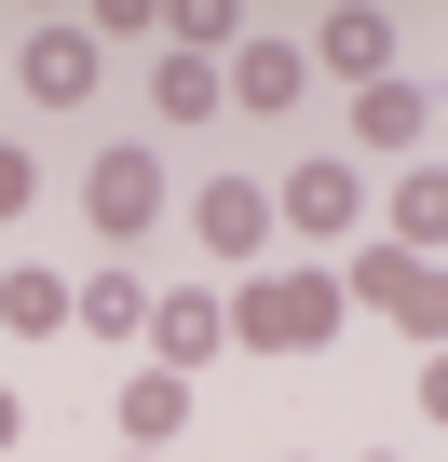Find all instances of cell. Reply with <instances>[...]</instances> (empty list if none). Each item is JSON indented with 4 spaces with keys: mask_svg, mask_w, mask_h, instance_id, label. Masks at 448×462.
<instances>
[{
    "mask_svg": "<svg viewBox=\"0 0 448 462\" xmlns=\"http://www.w3.org/2000/svg\"><path fill=\"white\" fill-rule=\"evenodd\" d=\"M299 69H340L353 96H367V82H394V14H367V0L313 14V55H299Z\"/></svg>",
    "mask_w": 448,
    "mask_h": 462,
    "instance_id": "8992f818",
    "label": "cell"
},
{
    "mask_svg": "<svg viewBox=\"0 0 448 462\" xmlns=\"http://www.w3.org/2000/svg\"><path fill=\"white\" fill-rule=\"evenodd\" d=\"M28 204H41V163H28V150H14V136H0V231H14V217H28Z\"/></svg>",
    "mask_w": 448,
    "mask_h": 462,
    "instance_id": "e0dca14e",
    "label": "cell"
},
{
    "mask_svg": "<svg viewBox=\"0 0 448 462\" xmlns=\"http://www.w3.org/2000/svg\"><path fill=\"white\" fill-rule=\"evenodd\" d=\"M340 300H367V313H394V327H407L421 354H434V327H448V286H434V259H407V245H367Z\"/></svg>",
    "mask_w": 448,
    "mask_h": 462,
    "instance_id": "3957f363",
    "label": "cell"
},
{
    "mask_svg": "<svg viewBox=\"0 0 448 462\" xmlns=\"http://www.w3.org/2000/svg\"><path fill=\"white\" fill-rule=\"evenodd\" d=\"M123 462H163V448H123Z\"/></svg>",
    "mask_w": 448,
    "mask_h": 462,
    "instance_id": "d6986e66",
    "label": "cell"
},
{
    "mask_svg": "<svg viewBox=\"0 0 448 462\" xmlns=\"http://www.w3.org/2000/svg\"><path fill=\"white\" fill-rule=\"evenodd\" d=\"M272 217L299 231V245H340V231L367 217V177H353L340 150H299V163H286V190H272Z\"/></svg>",
    "mask_w": 448,
    "mask_h": 462,
    "instance_id": "7a4b0ae2",
    "label": "cell"
},
{
    "mask_svg": "<svg viewBox=\"0 0 448 462\" xmlns=\"http://www.w3.org/2000/svg\"><path fill=\"white\" fill-rule=\"evenodd\" d=\"M69 327H96V340H136V327H150V286H136L123 259H96V273L69 286Z\"/></svg>",
    "mask_w": 448,
    "mask_h": 462,
    "instance_id": "30bf717a",
    "label": "cell"
},
{
    "mask_svg": "<svg viewBox=\"0 0 448 462\" xmlns=\"http://www.w3.org/2000/svg\"><path fill=\"white\" fill-rule=\"evenodd\" d=\"M217 313H232L245 354H326V340H340V273H326V259H259L245 300H217Z\"/></svg>",
    "mask_w": 448,
    "mask_h": 462,
    "instance_id": "6da1fadb",
    "label": "cell"
},
{
    "mask_svg": "<svg viewBox=\"0 0 448 462\" xmlns=\"http://www.w3.org/2000/svg\"><path fill=\"white\" fill-rule=\"evenodd\" d=\"M96 28L82 14H55V28H28V55H14V82H28V109H96Z\"/></svg>",
    "mask_w": 448,
    "mask_h": 462,
    "instance_id": "5b68a950",
    "label": "cell"
},
{
    "mask_svg": "<svg viewBox=\"0 0 448 462\" xmlns=\"http://www.w3.org/2000/svg\"><path fill=\"white\" fill-rule=\"evenodd\" d=\"M190 231H204V259H259V245H272V190H259V177H204Z\"/></svg>",
    "mask_w": 448,
    "mask_h": 462,
    "instance_id": "ba28073f",
    "label": "cell"
},
{
    "mask_svg": "<svg viewBox=\"0 0 448 462\" xmlns=\"http://www.w3.org/2000/svg\"><path fill=\"white\" fill-rule=\"evenodd\" d=\"M204 109H217V69L204 55H163L150 69V123H204Z\"/></svg>",
    "mask_w": 448,
    "mask_h": 462,
    "instance_id": "9a60e30c",
    "label": "cell"
},
{
    "mask_svg": "<svg viewBox=\"0 0 448 462\" xmlns=\"http://www.w3.org/2000/svg\"><path fill=\"white\" fill-rule=\"evenodd\" d=\"M0 327H14V340H55L69 327V273H0Z\"/></svg>",
    "mask_w": 448,
    "mask_h": 462,
    "instance_id": "5bb4252c",
    "label": "cell"
},
{
    "mask_svg": "<svg viewBox=\"0 0 448 462\" xmlns=\"http://www.w3.org/2000/svg\"><path fill=\"white\" fill-rule=\"evenodd\" d=\"M190 408H204V381H177V367H136V381H123V448H163Z\"/></svg>",
    "mask_w": 448,
    "mask_h": 462,
    "instance_id": "8fae6325",
    "label": "cell"
},
{
    "mask_svg": "<svg viewBox=\"0 0 448 462\" xmlns=\"http://www.w3.org/2000/svg\"><path fill=\"white\" fill-rule=\"evenodd\" d=\"M299 82H313L299 42H245L232 69H217V96H232V109H299Z\"/></svg>",
    "mask_w": 448,
    "mask_h": 462,
    "instance_id": "9c48e42d",
    "label": "cell"
},
{
    "mask_svg": "<svg viewBox=\"0 0 448 462\" xmlns=\"http://www.w3.org/2000/svg\"><path fill=\"white\" fill-rule=\"evenodd\" d=\"M14 435H28V408H14V381H0V448H14Z\"/></svg>",
    "mask_w": 448,
    "mask_h": 462,
    "instance_id": "ac0fdd59",
    "label": "cell"
},
{
    "mask_svg": "<svg viewBox=\"0 0 448 462\" xmlns=\"http://www.w3.org/2000/svg\"><path fill=\"white\" fill-rule=\"evenodd\" d=\"M163 28H177V55H204V42H245V0H163Z\"/></svg>",
    "mask_w": 448,
    "mask_h": 462,
    "instance_id": "2e32d148",
    "label": "cell"
},
{
    "mask_svg": "<svg viewBox=\"0 0 448 462\" xmlns=\"http://www.w3.org/2000/svg\"><path fill=\"white\" fill-rule=\"evenodd\" d=\"M136 340H150V367H177V381H190L204 354H232V313H217L204 286H177V300H150V327H136Z\"/></svg>",
    "mask_w": 448,
    "mask_h": 462,
    "instance_id": "52a82bcc",
    "label": "cell"
},
{
    "mask_svg": "<svg viewBox=\"0 0 448 462\" xmlns=\"http://www.w3.org/2000/svg\"><path fill=\"white\" fill-rule=\"evenodd\" d=\"M353 136H367V150H421V136H434V96H421V82H367V96H353Z\"/></svg>",
    "mask_w": 448,
    "mask_h": 462,
    "instance_id": "7c38bea8",
    "label": "cell"
},
{
    "mask_svg": "<svg viewBox=\"0 0 448 462\" xmlns=\"http://www.w3.org/2000/svg\"><path fill=\"white\" fill-rule=\"evenodd\" d=\"M394 245H407V259H434V245H448V177H434V163H407V177H394Z\"/></svg>",
    "mask_w": 448,
    "mask_h": 462,
    "instance_id": "4fadbf2b",
    "label": "cell"
},
{
    "mask_svg": "<svg viewBox=\"0 0 448 462\" xmlns=\"http://www.w3.org/2000/svg\"><path fill=\"white\" fill-rule=\"evenodd\" d=\"M82 217L109 231V245H136V231L163 217V150H96L82 163Z\"/></svg>",
    "mask_w": 448,
    "mask_h": 462,
    "instance_id": "277c9868",
    "label": "cell"
}]
</instances>
